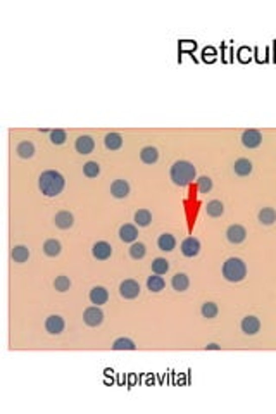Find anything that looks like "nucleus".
<instances>
[{"instance_id": "f257e3e1", "label": "nucleus", "mask_w": 276, "mask_h": 414, "mask_svg": "<svg viewBox=\"0 0 276 414\" xmlns=\"http://www.w3.org/2000/svg\"><path fill=\"white\" fill-rule=\"evenodd\" d=\"M38 187L47 197H57L64 188V176L59 171H45L38 178Z\"/></svg>"}, {"instance_id": "f03ea898", "label": "nucleus", "mask_w": 276, "mask_h": 414, "mask_svg": "<svg viewBox=\"0 0 276 414\" xmlns=\"http://www.w3.org/2000/svg\"><path fill=\"white\" fill-rule=\"evenodd\" d=\"M197 176V169L192 162L188 161H176L171 166V179L174 185L178 187H187Z\"/></svg>"}, {"instance_id": "7ed1b4c3", "label": "nucleus", "mask_w": 276, "mask_h": 414, "mask_svg": "<svg viewBox=\"0 0 276 414\" xmlns=\"http://www.w3.org/2000/svg\"><path fill=\"white\" fill-rule=\"evenodd\" d=\"M223 276L224 280L232 283H238L247 276V267L245 262L238 257H229L226 262L223 264Z\"/></svg>"}, {"instance_id": "20e7f679", "label": "nucleus", "mask_w": 276, "mask_h": 414, "mask_svg": "<svg viewBox=\"0 0 276 414\" xmlns=\"http://www.w3.org/2000/svg\"><path fill=\"white\" fill-rule=\"evenodd\" d=\"M119 294L124 299H136L140 295V285L135 282V280H124L119 285Z\"/></svg>"}, {"instance_id": "39448f33", "label": "nucleus", "mask_w": 276, "mask_h": 414, "mask_svg": "<svg viewBox=\"0 0 276 414\" xmlns=\"http://www.w3.org/2000/svg\"><path fill=\"white\" fill-rule=\"evenodd\" d=\"M261 142H262V135L257 129H245V131L242 133V144H244L247 149H256L261 145Z\"/></svg>"}, {"instance_id": "423d86ee", "label": "nucleus", "mask_w": 276, "mask_h": 414, "mask_svg": "<svg viewBox=\"0 0 276 414\" xmlns=\"http://www.w3.org/2000/svg\"><path fill=\"white\" fill-rule=\"evenodd\" d=\"M83 321H85L88 326H99L104 321V312L95 306V307H88L85 309L83 312Z\"/></svg>"}, {"instance_id": "0eeeda50", "label": "nucleus", "mask_w": 276, "mask_h": 414, "mask_svg": "<svg viewBox=\"0 0 276 414\" xmlns=\"http://www.w3.org/2000/svg\"><path fill=\"white\" fill-rule=\"evenodd\" d=\"M181 252L185 257H195L200 252V242L194 237H188L181 242Z\"/></svg>"}, {"instance_id": "6e6552de", "label": "nucleus", "mask_w": 276, "mask_h": 414, "mask_svg": "<svg viewBox=\"0 0 276 414\" xmlns=\"http://www.w3.org/2000/svg\"><path fill=\"white\" fill-rule=\"evenodd\" d=\"M226 238L232 244L238 245L247 238V229L244 226H240V224H232V226L226 229Z\"/></svg>"}, {"instance_id": "1a4fd4ad", "label": "nucleus", "mask_w": 276, "mask_h": 414, "mask_svg": "<svg viewBox=\"0 0 276 414\" xmlns=\"http://www.w3.org/2000/svg\"><path fill=\"white\" fill-rule=\"evenodd\" d=\"M45 330H47L49 333H52V335H59V333H62V330H64V319L56 314L49 316L47 321H45Z\"/></svg>"}, {"instance_id": "9d476101", "label": "nucleus", "mask_w": 276, "mask_h": 414, "mask_svg": "<svg viewBox=\"0 0 276 414\" xmlns=\"http://www.w3.org/2000/svg\"><path fill=\"white\" fill-rule=\"evenodd\" d=\"M259 330H261V321H259L256 316L244 317V321H242V332H244L245 335H256V333H259Z\"/></svg>"}, {"instance_id": "9b49d317", "label": "nucleus", "mask_w": 276, "mask_h": 414, "mask_svg": "<svg viewBox=\"0 0 276 414\" xmlns=\"http://www.w3.org/2000/svg\"><path fill=\"white\" fill-rule=\"evenodd\" d=\"M91 254H94L95 259H99V261H106L112 256V247L107 244V242H97V244L94 245V249H91Z\"/></svg>"}, {"instance_id": "f8f14e48", "label": "nucleus", "mask_w": 276, "mask_h": 414, "mask_svg": "<svg viewBox=\"0 0 276 414\" xmlns=\"http://www.w3.org/2000/svg\"><path fill=\"white\" fill-rule=\"evenodd\" d=\"M74 147H76V152H79V154H90V152H94L95 142H94V138L88 135H81L76 138Z\"/></svg>"}, {"instance_id": "ddd939ff", "label": "nucleus", "mask_w": 276, "mask_h": 414, "mask_svg": "<svg viewBox=\"0 0 276 414\" xmlns=\"http://www.w3.org/2000/svg\"><path fill=\"white\" fill-rule=\"evenodd\" d=\"M54 221H56V226L61 228V229H68L74 224V217L71 214L69 211H61L57 212L56 217H54Z\"/></svg>"}, {"instance_id": "4468645a", "label": "nucleus", "mask_w": 276, "mask_h": 414, "mask_svg": "<svg viewBox=\"0 0 276 414\" xmlns=\"http://www.w3.org/2000/svg\"><path fill=\"white\" fill-rule=\"evenodd\" d=\"M111 194L114 195L116 199H124V197H128V194H129V185H128V181H124V179H116V181L111 185Z\"/></svg>"}, {"instance_id": "2eb2a0df", "label": "nucleus", "mask_w": 276, "mask_h": 414, "mask_svg": "<svg viewBox=\"0 0 276 414\" xmlns=\"http://www.w3.org/2000/svg\"><path fill=\"white\" fill-rule=\"evenodd\" d=\"M233 169H235V173L238 174V176H249V174L252 173L254 166H252V162H250L249 159L242 157V159H238V161H235Z\"/></svg>"}, {"instance_id": "dca6fc26", "label": "nucleus", "mask_w": 276, "mask_h": 414, "mask_svg": "<svg viewBox=\"0 0 276 414\" xmlns=\"http://www.w3.org/2000/svg\"><path fill=\"white\" fill-rule=\"evenodd\" d=\"M107 299H109V292L104 287H94L90 290L91 304H97V306H100V304H106Z\"/></svg>"}, {"instance_id": "f3484780", "label": "nucleus", "mask_w": 276, "mask_h": 414, "mask_svg": "<svg viewBox=\"0 0 276 414\" xmlns=\"http://www.w3.org/2000/svg\"><path fill=\"white\" fill-rule=\"evenodd\" d=\"M157 245H159V249H161L162 252H171V250L176 247V240H174L173 235H169V233H164V235L159 237Z\"/></svg>"}, {"instance_id": "a211bd4d", "label": "nucleus", "mask_w": 276, "mask_h": 414, "mask_svg": "<svg viewBox=\"0 0 276 414\" xmlns=\"http://www.w3.org/2000/svg\"><path fill=\"white\" fill-rule=\"evenodd\" d=\"M188 285H190V282H188V276L185 273H176L171 280V287L176 292H185Z\"/></svg>"}, {"instance_id": "6ab92c4d", "label": "nucleus", "mask_w": 276, "mask_h": 414, "mask_svg": "<svg viewBox=\"0 0 276 414\" xmlns=\"http://www.w3.org/2000/svg\"><path fill=\"white\" fill-rule=\"evenodd\" d=\"M140 159L145 164H156L159 159V152L156 147H144L140 152Z\"/></svg>"}, {"instance_id": "aec40b11", "label": "nucleus", "mask_w": 276, "mask_h": 414, "mask_svg": "<svg viewBox=\"0 0 276 414\" xmlns=\"http://www.w3.org/2000/svg\"><path fill=\"white\" fill-rule=\"evenodd\" d=\"M119 237L123 242H135L138 238V232L133 224H124L119 228Z\"/></svg>"}, {"instance_id": "412c9836", "label": "nucleus", "mask_w": 276, "mask_h": 414, "mask_svg": "<svg viewBox=\"0 0 276 414\" xmlns=\"http://www.w3.org/2000/svg\"><path fill=\"white\" fill-rule=\"evenodd\" d=\"M104 144H106V147L109 150H118L121 149V145H123V136L119 135V133H109L104 138Z\"/></svg>"}, {"instance_id": "4be33fe9", "label": "nucleus", "mask_w": 276, "mask_h": 414, "mask_svg": "<svg viewBox=\"0 0 276 414\" xmlns=\"http://www.w3.org/2000/svg\"><path fill=\"white\" fill-rule=\"evenodd\" d=\"M206 212H207V216H211V217H219V216H223V212H224L223 202H221V200H211V202H207Z\"/></svg>"}, {"instance_id": "5701e85b", "label": "nucleus", "mask_w": 276, "mask_h": 414, "mask_svg": "<svg viewBox=\"0 0 276 414\" xmlns=\"http://www.w3.org/2000/svg\"><path fill=\"white\" fill-rule=\"evenodd\" d=\"M12 259H14V262H26L28 257H30V250H28V247L24 245H18L12 249Z\"/></svg>"}, {"instance_id": "b1692460", "label": "nucleus", "mask_w": 276, "mask_h": 414, "mask_svg": "<svg viewBox=\"0 0 276 414\" xmlns=\"http://www.w3.org/2000/svg\"><path fill=\"white\" fill-rule=\"evenodd\" d=\"M259 221L261 224H273L276 221V211L271 207H264L259 211Z\"/></svg>"}, {"instance_id": "393cba45", "label": "nucleus", "mask_w": 276, "mask_h": 414, "mask_svg": "<svg viewBox=\"0 0 276 414\" xmlns=\"http://www.w3.org/2000/svg\"><path fill=\"white\" fill-rule=\"evenodd\" d=\"M16 152H18L19 157L30 159V157H33V154H35V147H33L31 142H21V144L18 145V149H16Z\"/></svg>"}, {"instance_id": "a878e982", "label": "nucleus", "mask_w": 276, "mask_h": 414, "mask_svg": "<svg viewBox=\"0 0 276 414\" xmlns=\"http://www.w3.org/2000/svg\"><path fill=\"white\" fill-rule=\"evenodd\" d=\"M147 287H149L150 292H161V290H164L166 283H164V280H162L161 274H156V276H149Z\"/></svg>"}, {"instance_id": "bb28decb", "label": "nucleus", "mask_w": 276, "mask_h": 414, "mask_svg": "<svg viewBox=\"0 0 276 414\" xmlns=\"http://www.w3.org/2000/svg\"><path fill=\"white\" fill-rule=\"evenodd\" d=\"M43 252L47 254L49 257H56L61 254V244L57 240H47L43 244Z\"/></svg>"}, {"instance_id": "cd10ccee", "label": "nucleus", "mask_w": 276, "mask_h": 414, "mask_svg": "<svg viewBox=\"0 0 276 414\" xmlns=\"http://www.w3.org/2000/svg\"><path fill=\"white\" fill-rule=\"evenodd\" d=\"M150 221H152V214H150L147 209H140V211L135 212V223L138 226H149Z\"/></svg>"}, {"instance_id": "c85d7f7f", "label": "nucleus", "mask_w": 276, "mask_h": 414, "mask_svg": "<svg viewBox=\"0 0 276 414\" xmlns=\"http://www.w3.org/2000/svg\"><path fill=\"white\" fill-rule=\"evenodd\" d=\"M152 271L156 274H166L169 271V262L164 257H157L152 262Z\"/></svg>"}, {"instance_id": "c756f323", "label": "nucleus", "mask_w": 276, "mask_h": 414, "mask_svg": "<svg viewBox=\"0 0 276 414\" xmlns=\"http://www.w3.org/2000/svg\"><path fill=\"white\" fill-rule=\"evenodd\" d=\"M112 349L114 350H135L136 345L133 344V340H129V338H118V340L112 344Z\"/></svg>"}, {"instance_id": "7c9ffc66", "label": "nucleus", "mask_w": 276, "mask_h": 414, "mask_svg": "<svg viewBox=\"0 0 276 414\" xmlns=\"http://www.w3.org/2000/svg\"><path fill=\"white\" fill-rule=\"evenodd\" d=\"M83 173H85V176H88V178H95V176H99V173H100V166L95 161H90L83 166Z\"/></svg>"}, {"instance_id": "2f4dec72", "label": "nucleus", "mask_w": 276, "mask_h": 414, "mask_svg": "<svg viewBox=\"0 0 276 414\" xmlns=\"http://www.w3.org/2000/svg\"><path fill=\"white\" fill-rule=\"evenodd\" d=\"M217 312H219V309L214 302H206L202 304V316L207 317V319H212V317L217 316Z\"/></svg>"}, {"instance_id": "473e14b6", "label": "nucleus", "mask_w": 276, "mask_h": 414, "mask_svg": "<svg viewBox=\"0 0 276 414\" xmlns=\"http://www.w3.org/2000/svg\"><path fill=\"white\" fill-rule=\"evenodd\" d=\"M145 252H147V250H145V245L140 244V242H138V244H133L131 247H129V256H131L133 259H136V261L144 257Z\"/></svg>"}, {"instance_id": "72a5a7b5", "label": "nucleus", "mask_w": 276, "mask_h": 414, "mask_svg": "<svg viewBox=\"0 0 276 414\" xmlns=\"http://www.w3.org/2000/svg\"><path fill=\"white\" fill-rule=\"evenodd\" d=\"M66 138H68V135H66L64 129H52V131H50V142L56 145L64 144Z\"/></svg>"}, {"instance_id": "f704fd0d", "label": "nucleus", "mask_w": 276, "mask_h": 414, "mask_svg": "<svg viewBox=\"0 0 276 414\" xmlns=\"http://www.w3.org/2000/svg\"><path fill=\"white\" fill-rule=\"evenodd\" d=\"M54 287H56V290H59V292H66V290H69V287H71V282H69V278L68 276H57L56 278V282H54Z\"/></svg>"}, {"instance_id": "c9c22d12", "label": "nucleus", "mask_w": 276, "mask_h": 414, "mask_svg": "<svg viewBox=\"0 0 276 414\" xmlns=\"http://www.w3.org/2000/svg\"><path fill=\"white\" fill-rule=\"evenodd\" d=\"M197 183H199V190L202 192V194H207V192H211V188H212V179L209 178V176H200L197 179Z\"/></svg>"}, {"instance_id": "e433bc0d", "label": "nucleus", "mask_w": 276, "mask_h": 414, "mask_svg": "<svg viewBox=\"0 0 276 414\" xmlns=\"http://www.w3.org/2000/svg\"><path fill=\"white\" fill-rule=\"evenodd\" d=\"M197 47V43L195 41H190V40H185L179 43V52H192V50H195Z\"/></svg>"}, {"instance_id": "4c0bfd02", "label": "nucleus", "mask_w": 276, "mask_h": 414, "mask_svg": "<svg viewBox=\"0 0 276 414\" xmlns=\"http://www.w3.org/2000/svg\"><path fill=\"white\" fill-rule=\"evenodd\" d=\"M207 56H209V61H214V56H216V50L212 49V47H209L204 50V59H207Z\"/></svg>"}, {"instance_id": "58836bf2", "label": "nucleus", "mask_w": 276, "mask_h": 414, "mask_svg": "<svg viewBox=\"0 0 276 414\" xmlns=\"http://www.w3.org/2000/svg\"><path fill=\"white\" fill-rule=\"evenodd\" d=\"M206 349H209V350H217V349H219V345H217V344H211V345H207Z\"/></svg>"}]
</instances>
